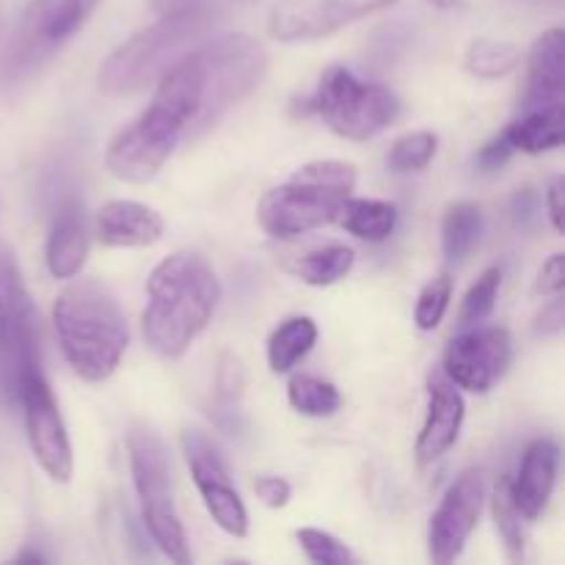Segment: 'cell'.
Returning <instances> with one entry per match:
<instances>
[{"mask_svg": "<svg viewBox=\"0 0 565 565\" xmlns=\"http://www.w3.org/2000/svg\"><path fill=\"white\" fill-rule=\"evenodd\" d=\"M97 3L99 0H31L11 39V70H31L39 61L50 58L53 50L86 22Z\"/></svg>", "mask_w": 565, "mask_h": 565, "instance_id": "11", "label": "cell"}, {"mask_svg": "<svg viewBox=\"0 0 565 565\" xmlns=\"http://www.w3.org/2000/svg\"><path fill=\"white\" fill-rule=\"evenodd\" d=\"M563 323H565V301H563L561 292H557L555 301L546 303L544 312L539 315V320H535V329H539L541 334H561Z\"/></svg>", "mask_w": 565, "mask_h": 565, "instance_id": "38", "label": "cell"}, {"mask_svg": "<svg viewBox=\"0 0 565 565\" xmlns=\"http://www.w3.org/2000/svg\"><path fill=\"white\" fill-rule=\"evenodd\" d=\"M147 296L149 303L141 318L143 340L160 359L177 362L207 329L221 301V285L207 257L182 248L152 270Z\"/></svg>", "mask_w": 565, "mask_h": 565, "instance_id": "1", "label": "cell"}, {"mask_svg": "<svg viewBox=\"0 0 565 565\" xmlns=\"http://www.w3.org/2000/svg\"><path fill=\"white\" fill-rule=\"evenodd\" d=\"M428 3L436 9H456V6H461V0H428Z\"/></svg>", "mask_w": 565, "mask_h": 565, "instance_id": "40", "label": "cell"}, {"mask_svg": "<svg viewBox=\"0 0 565 565\" xmlns=\"http://www.w3.org/2000/svg\"><path fill=\"white\" fill-rule=\"evenodd\" d=\"M502 136H505V141L511 143L513 152L541 154V152H552V149H561L563 136H565L563 103L546 105V108L524 110L522 119L508 125L505 130H502Z\"/></svg>", "mask_w": 565, "mask_h": 565, "instance_id": "22", "label": "cell"}, {"mask_svg": "<svg viewBox=\"0 0 565 565\" xmlns=\"http://www.w3.org/2000/svg\"><path fill=\"white\" fill-rule=\"evenodd\" d=\"M565 287V254H555L544 263L535 279V292L539 296H557Z\"/></svg>", "mask_w": 565, "mask_h": 565, "instance_id": "35", "label": "cell"}, {"mask_svg": "<svg viewBox=\"0 0 565 565\" xmlns=\"http://www.w3.org/2000/svg\"><path fill=\"white\" fill-rule=\"evenodd\" d=\"M353 254L351 246L342 243H326V246H309L301 252H285L279 254V265L290 276L301 279L303 285L312 287H329L334 281L345 279L353 268Z\"/></svg>", "mask_w": 565, "mask_h": 565, "instance_id": "21", "label": "cell"}, {"mask_svg": "<svg viewBox=\"0 0 565 565\" xmlns=\"http://www.w3.org/2000/svg\"><path fill=\"white\" fill-rule=\"evenodd\" d=\"M202 81L199 136L259 86L268 72V50L252 36L207 39L193 50Z\"/></svg>", "mask_w": 565, "mask_h": 565, "instance_id": "7", "label": "cell"}, {"mask_svg": "<svg viewBox=\"0 0 565 565\" xmlns=\"http://www.w3.org/2000/svg\"><path fill=\"white\" fill-rule=\"evenodd\" d=\"M254 494L263 505L268 508H285L290 502L292 489L285 478H257L254 483Z\"/></svg>", "mask_w": 565, "mask_h": 565, "instance_id": "36", "label": "cell"}, {"mask_svg": "<svg viewBox=\"0 0 565 565\" xmlns=\"http://www.w3.org/2000/svg\"><path fill=\"white\" fill-rule=\"evenodd\" d=\"M163 218L149 204L114 199L105 202L97 213V235L110 248H143L154 246L163 237Z\"/></svg>", "mask_w": 565, "mask_h": 565, "instance_id": "18", "label": "cell"}, {"mask_svg": "<svg viewBox=\"0 0 565 565\" xmlns=\"http://www.w3.org/2000/svg\"><path fill=\"white\" fill-rule=\"evenodd\" d=\"M17 563H44V557L36 555V552H25V555L17 557Z\"/></svg>", "mask_w": 565, "mask_h": 565, "instance_id": "41", "label": "cell"}, {"mask_svg": "<svg viewBox=\"0 0 565 565\" xmlns=\"http://www.w3.org/2000/svg\"><path fill=\"white\" fill-rule=\"evenodd\" d=\"M337 224L345 232H351L359 241L381 243L395 232L397 210L392 202H381V199H353L348 196L340 204L334 215Z\"/></svg>", "mask_w": 565, "mask_h": 565, "instance_id": "23", "label": "cell"}, {"mask_svg": "<svg viewBox=\"0 0 565 565\" xmlns=\"http://www.w3.org/2000/svg\"><path fill=\"white\" fill-rule=\"evenodd\" d=\"M298 544L307 552V557L318 565H353L359 563L356 555L342 544L340 539H334L331 533H323V530L303 527L298 530Z\"/></svg>", "mask_w": 565, "mask_h": 565, "instance_id": "32", "label": "cell"}, {"mask_svg": "<svg viewBox=\"0 0 565 565\" xmlns=\"http://www.w3.org/2000/svg\"><path fill=\"white\" fill-rule=\"evenodd\" d=\"M565 86V33L563 28H552L544 36L535 39L527 58V83H524L519 108L535 110L546 105L563 103Z\"/></svg>", "mask_w": 565, "mask_h": 565, "instance_id": "17", "label": "cell"}, {"mask_svg": "<svg viewBox=\"0 0 565 565\" xmlns=\"http://www.w3.org/2000/svg\"><path fill=\"white\" fill-rule=\"evenodd\" d=\"M215 14L202 11H174L160 14L154 25L143 28L136 36L114 50L99 66V88L110 97H130L158 83L177 61L207 42Z\"/></svg>", "mask_w": 565, "mask_h": 565, "instance_id": "3", "label": "cell"}, {"mask_svg": "<svg viewBox=\"0 0 565 565\" xmlns=\"http://www.w3.org/2000/svg\"><path fill=\"white\" fill-rule=\"evenodd\" d=\"M303 110L320 116L340 138L367 141L401 116V99L381 83H362L345 66H329Z\"/></svg>", "mask_w": 565, "mask_h": 565, "instance_id": "5", "label": "cell"}, {"mask_svg": "<svg viewBox=\"0 0 565 565\" xmlns=\"http://www.w3.org/2000/svg\"><path fill=\"white\" fill-rule=\"evenodd\" d=\"M486 502V472L472 467L456 478V483L447 489L445 500L436 508L434 519H430V561L447 565L458 561L467 546L469 535L475 533L483 513Z\"/></svg>", "mask_w": 565, "mask_h": 565, "instance_id": "14", "label": "cell"}, {"mask_svg": "<svg viewBox=\"0 0 565 565\" xmlns=\"http://www.w3.org/2000/svg\"><path fill=\"white\" fill-rule=\"evenodd\" d=\"M39 370L36 307L22 285L14 254L0 243V401H17L22 381Z\"/></svg>", "mask_w": 565, "mask_h": 565, "instance_id": "8", "label": "cell"}, {"mask_svg": "<svg viewBox=\"0 0 565 565\" xmlns=\"http://www.w3.org/2000/svg\"><path fill=\"white\" fill-rule=\"evenodd\" d=\"M436 147H439V138L428 130L401 136L395 143H392L390 169L397 171V174H408V171L425 169V166L434 160Z\"/></svg>", "mask_w": 565, "mask_h": 565, "instance_id": "29", "label": "cell"}, {"mask_svg": "<svg viewBox=\"0 0 565 565\" xmlns=\"http://www.w3.org/2000/svg\"><path fill=\"white\" fill-rule=\"evenodd\" d=\"M557 461H561V450L552 439H535L524 452L519 478L511 480V489L519 513L527 522L544 516L546 505H550L557 480Z\"/></svg>", "mask_w": 565, "mask_h": 565, "instance_id": "19", "label": "cell"}, {"mask_svg": "<svg viewBox=\"0 0 565 565\" xmlns=\"http://www.w3.org/2000/svg\"><path fill=\"white\" fill-rule=\"evenodd\" d=\"M127 452H130L132 483H136L141 519L147 524L149 535L169 561L180 565L191 563L185 530H182L174 494H171L163 441L147 423H132L130 430H127Z\"/></svg>", "mask_w": 565, "mask_h": 565, "instance_id": "6", "label": "cell"}, {"mask_svg": "<svg viewBox=\"0 0 565 565\" xmlns=\"http://www.w3.org/2000/svg\"><path fill=\"white\" fill-rule=\"evenodd\" d=\"M563 193H565V180L563 177H555L546 191V210H550V221L555 226V232H563Z\"/></svg>", "mask_w": 565, "mask_h": 565, "instance_id": "39", "label": "cell"}, {"mask_svg": "<svg viewBox=\"0 0 565 565\" xmlns=\"http://www.w3.org/2000/svg\"><path fill=\"white\" fill-rule=\"evenodd\" d=\"M88 257V226L83 207L77 202H66L55 215L53 230L47 237V268L55 279H72L81 274Z\"/></svg>", "mask_w": 565, "mask_h": 565, "instance_id": "20", "label": "cell"}, {"mask_svg": "<svg viewBox=\"0 0 565 565\" xmlns=\"http://www.w3.org/2000/svg\"><path fill=\"white\" fill-rule=\"evenodd\" d=\"M463 414H467V406H463V397L458 392V386L441 370L430 373L428 417H425V425L417 439L419 467L436 463L441 456H447L456 447L463 425Z\"/></svg>", "mask_w": 565, "mask_h": 565, "instance_id": "16", "label": "cell"}, {"mask_svg": "<svg viewBox=\"0 0 565 565\" xmlns=\"http://www.w3.org/2000/svg\"><path fill=\"white\" fill-rule=\"evenodd\" d=\"M243 386H246V373H243V364L235 353L226 351L218 362V373H215V390H218L221 401L232 403L243 395Z\"/></svg>", "mask_w": 565, "mask_h": 565, "instance_id": "33", "label": "cell"}, {"mask_svg": "<svg viewBox=\"0 0 565 565\" xmlns=\"http://www.w3.org/2000/svg\"><path fill=\"white\" fill-rule=\"evenodd\" d=\"M356 188V166L345 160H312L301 166L285 185L270 188L257 207L265 235L296 241L307 232L334 224L340 204Z\"/></svg>", "mask_w": 565, "mask_h": 565, "instance_id": "4", "label": "cell"}, {"mask_svg": "<svg viewBox=\"0 0 565 565\" xmlns=\"http://www.w3.org/2000/svg\"><path fill=\"white\" fill-rule=\"evenodd\" d=\"M511 154H513V147L505 141V136L500 132V136L491 138V141L478 152L480 171H497L500 166H505L508 160H511Z\"/></svg>", "mask_w": 565, "mask_h": 565, "instance_id": "37", "label": "cell"}, {"mask_svg": "<svg viewBox=\"0 0 565 565\" xmlns=\"http://www.w3.org/2000/svg\"><path fill=\"white\" fill-rule=\"evenodd\" d=\"M452 298V279L447 274L436 276L434 281L423 287L417 298V307H414V323L423 331H434L436 326L445 318L447 307H450Z\"/></svg>", "mask_w": 565, "mask_h": 565, "instance_id": "31", "label": "cell"}, {"mask_svg": "<svg viewBox=\"0 0 565 565\" xmlns=\"http://www.w3.org/2000/svg\"><path fill=\"white\" fill-rule=\"evenodd\" d=\"M287 397H290V406L303 417H331L342 406L340 390L331 381L315 379V375H292Z\"/></svg>", "mask_w": 565, "mask_h": 565, "instance_id": "27", "label": "cell"}, {"mask_svg": "<svg viewBox=\"0 0 565 565\" xmlns=\"http://www.w3.org/2000/svg\"><path fill=\"white\" fill-rule=\"evenodd\" d=\"M53 326L66 364L88 384L110 379L127 351V318L108 287L72 281L53 303Z\"/></svg>", "mask_w": 565, "mask_h": 565, "instance_id": "2", "label": "cell"}, {"mask_svg": "<svg viewBox=\"0 0 565 565\" xmlns=\"http://www.w3.org/2000/svg\"><path fill=\"white\" fill-rule=\"evenodd\" d=\"M17 401L22 406V417H25L28 430V445H31L33 458L39 467L55 480V483H70L72 478V445L70 434H66L64 417L58 412L53 390L44 381L42 370L31 373L20 384Z\"/></svg>", "mask_w": 565, "mask_h": 565, "instance_id": "10", "label": "cell"}, {"mask_svg": "<svg viewBox=\"0 0 565 565\" xmlns=\"http://www.w3.org/2000/svg\"><path fill=\"white\" fill-rule=\"evenodd\" d=\"M491 513H494L497 530L505 541V552L513 563L524 561V533H522V513H519L516 500H513L511 478L497 480L491 491Z\"/></svg>", "mask_w": 565, "mask_h": 565, "instance_id": "28", "label": "cell"}, {"mask_svg": "<svg viewBox=\"0 0 565 565\" xmlns=\"http://www.w3.org/2000/svg\"><path fill=\"white\" fill-rule=\"evenodd\" d=\"M318 342V326L312 318H287L268 340V364L274 373H290Z\"/></svg>", "mask_w": 565, "mask_h": 565, "instance_id": "24", "label": "cell"}, {"mask_svg": "<svg viewBox=\"0 0 565 565\" xmlns=\"http://www.w3.org/2000/svg\"><path fill=\"white\" fill-rule=\"evenodd\" d=\"M500 285H502V270L497 268V265L494 268L483 270V276H480V279L469 287L467 296H463L461 315H458V318H461V326H480L491 312H494Z\"/></svg>", "mask_w": 565, "mask_h": 565, "instance_id": "30", "label": "cell"}, {"mask_svg": "<svg viewBox=\"0 0 565 565\" xmlns=\"http://www.w3.org/2000/svg\"><path fill=\"white\" fill-rule=\"evenodd\" d=\"M511 364V334L502 326H486L456 337L445 353L441 373L458 390L486 395Z\"/></svg>", "mask_w": 565, "mask_h": 565, "instance_id": "15", "label": "cell"}, {"mask_svg": "<svg viewBox=\"0 0 565 565\" xmlns=\"http://www.w3.org/2000/svg\"><path fill=\"white\" fill-rule=\"evenodd\" d=\"M182 141V127L158 105H149L127 130L110 141L105 152V166L116 180L149 182L158 177L166 160Z\"/></svg>", "mask_w": 565, "mask_h": 565, "instance_id": "9", "label": "cell"}, {"mask_svg": "<svg viewBox=\"0 0 565 565\" xmlns=\"http://www.w3.org/2000/svg\"><path fill=\"white\" fill-rule=\"evenodd\" d=\"M522 64V50L511 42H497V39H475L463 55V66L478 81H497V77L511 75Z\"/></svg>", "mask_w": 565, "mask_h": 565, "instance_id": "26", "label": "cell"}, {"mask_svg": "<svg viewBox=\"0 0 565 565\" xmlns=\"http://www.w3.org/2000/svg\"><path fill=\"white\" fill-rule=\"evenodd\" d=\"M397 0H281L270 11V36L279 42H318Z\"/></svg>", "mask_w": 565, "mask_h": 565, "instance_id": "12", "label": "cell"}, {"mask_svg": "<svg viewBox=\"0 0 565 565\" xmlns=\"http://www.w3.org/2000/svg\"><path fill=\"white\" fill-rule=\"evenodd\" d=\"M246 3V0H152V9L158 14H174V11H202V14H215L230 9V6Z\"/></svg>", "mask_w": 565, "mask_h": 565, "instance_id": "34", "label": "cell"}, {"mask_svg": "<svg viewBox=\"0 0 565 565\" xmlns=\"http://www.w3.org/2000/svg\"><path fill=\"white\" fill-rule=\"evenodd\" d=\"M483 232V213L475 202H452L441 221V248L450 263H461L480 241Z\"/></svg>", "mask_w": 565, "mask_h": 565, "instance_id": "25", "label": "cell"}, {"mask_svg": "<svg viewBox=\"0 0 565 565\" xmlns=\"http://www.w3.org/2000/svg\"><path fill=\"white\" fill-rule=\"evenodd\" d=\"M182 452H185L193 483H196L213 522L232 539H243L248 533V511L235 486H232L230 469H226L224 458L218 456L213 441L199 430H185L182 434Z\"/></svg>", "mask_w": 565, "mask_h": 565, "instance_id": "13", "label": "cell"}]
</instances>
